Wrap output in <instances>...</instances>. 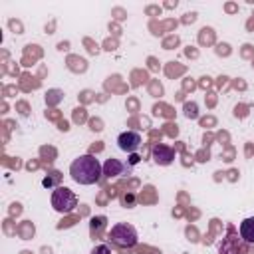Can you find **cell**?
I'll return each instance as SVG.
<instances>
[{"instance_id":"cell-2","label":"cell","mask_w":254,"mask_h":254,"mask_svg":"<svg viewBox=\"0 0 254 254\" xmlns=\"http://www.w3.org/2000/svg\"><path fill=\"white\" fill-rule=\"evenodd\" d=\"M109 240L113 244L121 246V248H133L137 244L139 236H137V230H135L133 224H129V222H117L109 230Z\"/></svg>"},{"instance_id":"cell-1","label":"cell","mask_w":254,"mask_h":254,"mask_svg":"<svg viewBox=\"0 0 254 254\" xmlns=\"http://www.w3.org/2000/svg\"><path fill=\"white\" fill-rule=\"evenodd\" d=\"M103 165L93 155H81L69 165V177L79 185H95L101 181Z\"/></svg>"},{"instance_id":"cell-11","label":"cell","mask_w":254,"mask_h":254,"mask_svg":"<svg viewBox=\"0 0 254 254\" xmlns=\"http://www.w3.org/2000/svg\"><path fill=\"white\" fill-rule=\"evenodd\" d=\"M58 179H60V173H54V177L44 179V187H52V185H54V181H58Z\"/></svg>"},{"instance_id":"cell-4","label":"cell","mask_w":254,"mask_h":254,"mask_svg":"<svg viewBox=\"0 0 254 254\" xmlns=\"http://www.w3.org/2000/svg\"><path fill=\"white\" fill-rule=\"evenodd\" d=\"M117 145H119L121 151L131 155V153H135L141 147V135L137 131H125V133H121L117 137Z\"/></svg>"},{"instance_id":"cell-6","label":"cell","mask_w":254,"mask_h":254,"mask_svg":"<svg viewBox=\"0 0 254 254\" xmlns=\"http://www.w3.org/2000/svg\"><path fill=\"white\" fill-rule=\"evenodd\" d=\"M220 254H242V244L238 242V236H234L232 228H228V236L220 244Z\"/></svg>"},{"instance_id":"cell-13","label":"cell","mask_w":254,"mask_h":254,"mask_svg":"<svg viewBox=\"0 0 254 254\" xmlns=\"http://www.w3.org/2000/svg\"><path fill=\"white\" fill-rule=\"evenodd\" d=\"M139 159H141V157H139L137 153H131V155H129V163H131V165H137V163H139Z\"/></svg>"},{"instance_id":"cell-12","label":"cell","mask_w":254,"mask_h":254,"mask_svg":"<svg viewBox=\"0 0 254 254\" xmlns=\"http://www.w3.org/2000/svg\"><path fill=\"white\" fill-rule=\"evenodd\" d=\"M187 115H189V117H196V105H194V103L187 105Z\"/></svg>"},{"instance_id":"cell-7","label":"cell","mask_w":254,"mask_h":254,"mask_svg":"<svg viewBox=\"0 0 254 254\" xmlns=\"http://www.w3.org/2000/svg\"><path fill=\"white\" fill-rule=\"evenodd\" d=\"M240 238L248 244H254V216H248L240 222Z\"/></svg>"},{"instance_id":"cell-5","label":"cell","mask_w":254,"mask_h":254,"mask_svg":"<svg viewBox=\"0 0 254 254\" xmlns=\"http://www.w3.org/2000/svg\"><path fill=\"white\" fill-rule=\"evenodd\" d=\"M151 157L157 165L161 167H167L175 161V149L169 147V145H163V143H157L153 149H151Z\"/></svg>"},{"instance_id":"cell-9","label":"cell","mask_w":254,"mask_h":254,"mask_svg":"<svg viewBox=\"0 0 254 254\" xmlns=\"http://www.w3.org/2000/svg\"><path fill=\"white\" fill-rule=\"evenodd\" d=\"M91 254H111V250H109V246H105V244H97V246L91 250Z\"/></svg>"},{"instance_id":"cell-3","label":"cell","mask_w":254,"mask_h":254,"mask_svg":"<svg viewBox=\"0 0 254 254\" xmlns=\"http://www.w3.org/2000/svg\"><path fill=\"white\" fill-rule=\"evenodd\" d=\"M52 206L60 214H69L77 206V196L67 187H56L52 192Z\"/></svg>"},{"instance_id":"cell-10","label":"cell","mask_w":254,"mask_h":254,"mask_svg":"<svg viewBox=\"0 0 254 254\" xmlns=\"http://www.w3.org/2000/svg\"><path fill=\"white\" fill-rule=\"evenodd\" d=\"M103 222H105V218H103V216L93 218V220H91V230H93V232H95V230H99V228L103 226Z\"/></svg>"},{"instance_id":"cell-8","label":"cell","mask_w":254,"mask_h":254,"mask_svg":"<svg viewBox=\"0 0 254 254\" xmlns=\"http://www.w3.org/2000/svg\"><path fill=\"white\" fill-rule=\"evenodd\" d=\"M125 171V165L119 161V159H107L105 161V165H103V175L105 177H117V175H121Z\"/></svg>"}]
</instances>
